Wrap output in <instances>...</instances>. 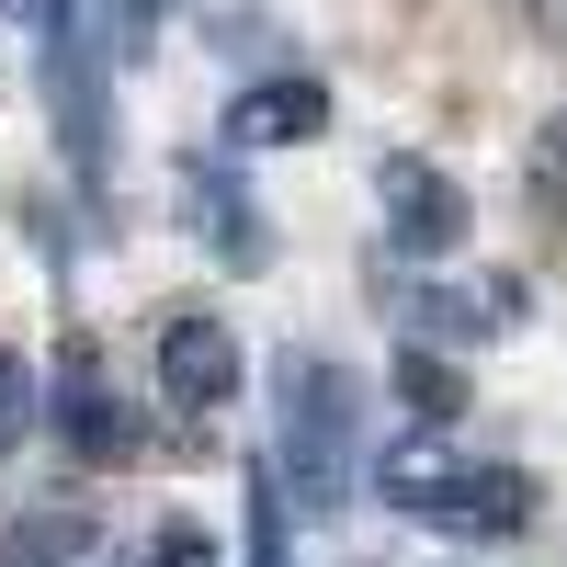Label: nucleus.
<instances>
[{
  "mask_svg": "<svg viewBox=\"0 0 567 567\" xmlns=\"http://www.w3.org/2000/svg\"><path fill=\"white\" fill-rule=\"evenodd\" d=\"M272 477H284V511H341L352 499V363H329V352H284L272 374Z\"/></svg>",
  "mask_w": 567,
  "mask_h": 567,
  "instance_id": "obj_1",
  "label": "nucleus"
},
{
  "mask_svg": "<svg viewBox=\"0 0 567 567\" xmlns=\"http://www.w3.org/2000/svg\"><path fill=\"white\" fill-rule=\"evenodd\" d=\"M114 45L91 34V0H45L34 12V80H45V114H58V159L80 182L114 171Z\"/></svg>",
  "mask_w": 567,
  "mask_h": 567,
  "instance_id": "obj_2",
  "label": "nucleus"
},
{
  "mask_svg": "<svg viewBox=\"0 0 567 567\" xmlns=\"http://www.w3.org/2000/svg\"><path fill=\"white\" fill-rule=\"evenodd\" d=\"M374 205H386V239L409 250V261H454L465 250V227H477V205H465V182L443 171V159H374Z\"/></svg>",
  "mask_w": 567,
  "mask_h": 567,
  "instance_id": "obj_3",
  "label": "nucleus"
},
{
  "mask_svg": "<svg viewBox=\"0 0 567 567\" xmlns=\"http://www.w3.org/2000/svg\"><path fill=\"white\" fill-rule=\"evenodd\" d=\"M148 363H159V398L171 409H227V398H239V329L205 318V307H171Z\"/></svg>",
  "mask_w": 567,
  "mask_h": 567,
  "instance_id": "obj_4",
  "label": "nucleus"
},
{
  "mask_svg": "<svg viewBox=\"0 0 567 567\" xmlns=\"http://www.w3.org/2000/svg\"><path fill=\"white\" fill-rule=\"evenodd\" d=\"M45 420H58V443L80 454V465H125L136 454V420H125V398L91 374V352H69L58 374H45Z\"/></svg>",
  "mask_w": 567,
  "mask_h": 567,
  "instance_id": "obj_5",
  "label": "nucleus"
},
{
  "mask_svg": "<svg viewBox=\"0 0 567 567\" xmlns=\"http://www.w3.org/2000/svg\"><path fill=\"white\" fill-rule=\"evenodd\" d=\"M182 216H194V239L227 261V272H261L272 261V239H261V205L227 182L216 159H182Z\"/></svg>",
  "mask_w": 567,
  "mask_h": 567,
  "instance_id": "obj_6",
  "label": "nucleus"
},
{
  "mask_svg": "<svg viewBox=\"0 0 567 567\" xmlns=\"http://www.w3.org/2000/svg\"><path fill=\"white\" fill-rule=\"evenodd\" d=\"M329 125V91L307 69H284V80H250V91H227V148H307V136Z\"/></svg>",
  "mask_w": 567,
  "mask_h": 567,
  "instance_id": "obj_7",
  "label": "nucleus"
},
{
  "mask_svg": "<svg viewBox=\"0 0 567 567\" xmlns=\"http://www.w3.org/2000/svg\"><path fill=\"white\" fill-rule=\"evenodd\" d=\"M443 534H523L534 523V477L523 465H454V488L432 499Z\"/></svg>",
  "mask_w": 567,
  "mask_h": 567,
  "instance_id": "obj_8",
  "label": "nucleus"
},
{
  "mask_svg": "<svg viewBox=\"0 0 567 567\" xmlns=\"http://www.w3.org/2000/svg\"><path fill=\"white\" fill-rule=\"evenodd\" d=\"M398 409L420 420V432H454V420H465V374H454L432 341H409V352H398Z\"/></svg>",
  "mask_w": 567,
  "mask_h": 567,
  "instance_id": "obj_9",
  "label": "nucleus"
},
{
  "mask_svg": "<svg viewBox=\"0 0 567 567\" xmlns=\"http://www.w3.org/2000/svg\"><path fill=\"white\" fill-rule=\"evenodd\" d=\"M91 556V511H23L0 523V567H80Z\"/></svg>",
  "mask_w": 567,
  "mask_h": 567,
  "instance_id": "obj_10",
  "label": "nucleus"
},
{
  "mask_svg": "<svg viewBox=\"0 0 567 567\" xmlns=\"http://www.w3.org/2000/svg\"><path fill=\"white\" fill-rule=\"evenodd\" d=\"M374 488H386V511H420V523H432V499L454 488V454H443V432H420V443H398L386 465H374Z\"/></svg>",
  "mask_w": 567,
  "mask_h": 567,
  "instance_id": "obj_11",
  "label": "nucleus"
},
{
  "mask_svg": "<svg viewBox=\"0 0 567 567\" xmlns=\"http://www.w3.org/2000/svg\"><path fill=\"white\" fill-rule=\"evenodd\" d=\"M523 194H534V216L567 239V114H545V136H534V159H523Z\"/></svg>",
  "mask_w": 567,
  "mask_h": 567,
  "instance_id": "obj_12",
  "label": "nucleus"
},
{
  "mask_svg": "<svg viewBox=\"0 0 567 567\" xmlns=\"http://www.w3.org/2000/svg\"><path fill=\"white\" fill-rule=\"evenodd\" d=\"M34 420H45V374H34L23 352H0V454H23Z\"/></svg>",
  "mask_w": 567,
  "mask_h": 567,
  "instance_id": "obj_13",
  "label": "nucleus"
},
{
  "mask_svg": "<svg viewBox=\"0 0 567 567\" xmlns=\"http://www.w3.org/2000/svg\"><path fill=\"white\" fill-rule=\"evenodd\" d=\"M239 534H250V567H296V545H284V477H272V465L250 477V511H239Z\"/></svg>",
  "mask_w": 567,
  "mask_h": 567,
  "instance_id": "obj_14",
  "label": "nucleus"
},
{
  "mask_svg": "<svg viewBox=\"0 0 567 567\" xmlns=\"http://www.w3.org/2000/svg\"><path fill=\"white\" fill-rule=\"evenodd\" d=\"M125 567H216V545H205L194 523H159L148 545H125Z\"/></svg>",
  "mask_w": 567,
  "mask_h": 567,
  "instance_id": "obj_15",
  "label": "nucleus"
},
{
  "mask_svg": "<svg viewBox=\"0 0 567 567\" xmlns=\"http://www.w3.org/2000/svg\"><path fill=\"white\" fill-rule=\"evenodd\" d=\"M0 12H23V23H34V12H45V0H0Z\"/></svg>",
  "mask_w": 567,
  "mask_h": 567,
  "instance_id": "obj_16",
  "label": "nucleus"
}]
</instances>
